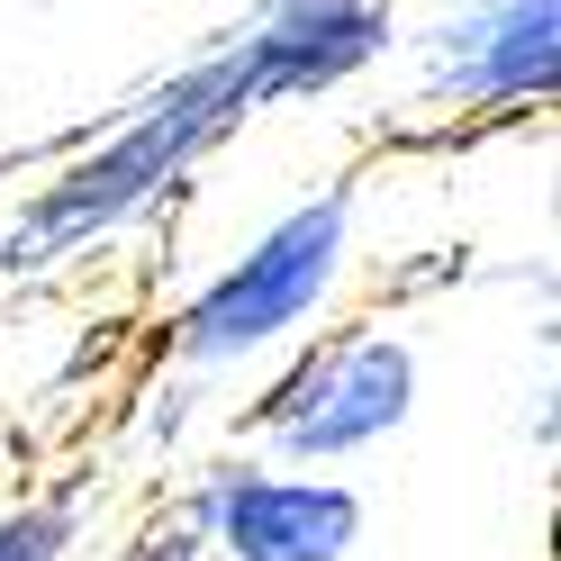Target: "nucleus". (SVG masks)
<instances>
[{"label": "nucleus", "mask_w": 561, "mask_h": 561, "mask_svg": "<svg viewBox=\"0 0 561 561\" xmlns=\"http://www.w3.org/2000/svg\"><path fill=\"white\" fill-rule=\"evenodd\" d=\"M263 110L272 100H263L254 55L236 37L191 55L182 73L136 91L100 136L64 146L55 172L0 218V280H55V272H82L91 254H110L118 236L163 218V208L191 191V172L218 146H236Z\"/></svg>", "instance_id": "1"}, {"label": "nucleus", "mask_w": 561, "mask_h": 561, "mask_svg": "<svg viewBox=\"0 0 561 561\" xmlns=\"http://www.w3.org/2000/svg\"><path fill=\"white\" fill-rule=\"evenodd\" d=\"M354 236H363V191L354 182H318L308 199H290L163 318V363L199 371V380H236L272 354H290L344 299Z\"/></svg>", "instance_id": "2"}, {"label": "nucleus", "mask_w": 561, "mask_h": 561, "mask_svg": "<svg viewBox=\"0 0 561 561\" xmlns=\"http://www.w3.org/2000/svg\"><path fill=\"white\" fill-rule=\"evenodd\" d=\"M280 371L244 399V444L272 462H308V471H344L363 453L399 444L426 408V354L416 335L390 318H354V327H308L290 354H272Z\"/></svg>", "instance_id": "3"}, {"label": "nucleus", "mask_w": 561, "mask_h": 561, "mask_svg": "<svg viewBox=\"0 0 561 561\" xmlns=\"http://www.w3.org/2000/svg\"><path fill=\"white\" fill-rule=\"evenodd\" d=\"M163 516L208 561H363V543H371V499L344 471L272 462L254 444L191 462Z\"/></svg>", "instance_id": "4"}, {"label": "nucleus", "mask_w": 561, "mask_h": 561, "mask_svg": "<svg viewBox=\"0 0 561 561\" xmlns=\"http://www.w3.org/2000/svg\"><path fill=\"white\" fill-rule=\"evenodd\" d=\"M408 46V110L444 127L535 118L561 91V0H435Z\"/></svg>", "instance_id": "5"}, {"label": "nucleus", "mask_w": 561, "mask_h": 561, "mask_svg": "<svg viewBox=\"0 0 561 561\" xmlns=\"http://www.w3.org/2000/svg\"><path fill=\"white\" fill-rule=\"evenodd\" d=\"M399 0H254L236 46L254 55L272 110H299V100H335L363 73H380L399 55Z\"/></svg>", "instance_id": "6"}, {"label": "nucleus", "mask_w": 561, "mask_h": 561, "mask_svg": "<svg viewBox=\"0 0 561 561\" xmlns=\"http://www.w3.org/2000/svg\"><path fill=\"white\" fill-rule=\"evenodd\" d=\"M91 507H100V499H91L82 480H46V489L0 499V561H82Z\"/></svg>", "instance_id": "7"}, {"label": "nucleus", "mask_w": 561, "mask_h": 561, "mask_svg": "<svg viewBox=\"0 0 561 561\" xmlns=\"http://www.w3.org/2000/svg\"><path fill=\"white\" fill-rule=\"evenodd\" d=\"M199 426H208V380L154 363V380L127 399V453L136 462H182Z\"/></svg>", "instance_id": "8"}, {"label": "nucleus", "mask_w": 561, "mask_h": 561, "mask_svg": "<svg viewBox=\"0 0 561 561\" xmlns=\"http://www.w3.org/2000/svg\"><path fill=\"white\" fill-rule=\"evenodd\" d=\"M100 561H208V552H199V543L182 535V525L163 516V525H146V535H136V543H118V552H100Z\"/></svg>", "instance_id": "9"}]
</instances>
